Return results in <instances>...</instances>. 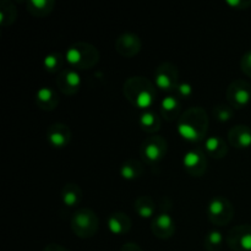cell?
Listing matches in <instances>:
<instances>
[{"instance_id":"5b68a950","label":"cell","mask_w":251,"mask_h":251,"mask_svg":"<svg viewBox=\"0 0 251 251\" xmlns=\"http://www.w3.org/2000/svg\"><path fill=\"white\" fill-rule=\"evenodd\" d=\"M167 152L168 142L161 135H151L150 137H146L139 147V154L142 162L150 166L159 163L166 157Z\"/></svg>"},{"instance_id":"d6986e66","label":"cell","mask_w":251,"mask_h":251,"mask_svg":"<svg viewBox=\"0 0 251 251\" xmlns=\"http://www.w3.org/2000/svg\"><path fill=\"white\" fill-rule=\"evenodd\" d=\"M139 125L142 131L147 132V134L156 135V132L159 131L162 125L161 113H157L152 108L144 110L139 118Z\"/></svg>"},{"instance_id":"cb8c5ba5","label":"cell","mask_w":251,"mask_h":251,"mask_svg":"<svg viewBox=\"0 0 251 251\" xmlns=\"http://www.w3.org/2000/svg\"><path fill=\"white\" fill-rule=\"evenodd\" d=\"M55 7L54 0H27L26 9L36 17H46L51 14Z\"/></svg>"},{"instance_id":"83f0119b","label":"cell","mask_w":251,"mask_h":251,"mask_svg":"<svg viewBox=\"0 0 251 251\" xmlns=\"http://www.w3.org/2000/svg\"><path fill=\"white\" fill-rule=\"evenodd\" d=\"M234 108L230 107L229 104L226 103H220V104L215 105L212 110V115L217 122L220 123H227L234 117Z\"/></svg>"},{"instance_id":"8fae6325","label":"cell","mask_w":251,"mask_h":251,"mask_svg":"<svg viewBox=\"0 0 251 251\" xmlns=\"http://www.w3.org/2000/svg\"><path fill=\"white\" fill-rule=\"evenodd\" d=\"M141 38L132 32H124L115 39V50L124 58H134L141 51Z\"/></svg>"},{"instance_id":"30bf717a","label":"cell","mask_w":251,"mask_h":251,"mask_svg":"<svg viewBox=\"0 0 251 251\" xmlns=\"http://www.w3.org/2000/svg\"><path fill=\"white\" fill-rule=\"evenodd\" d=\"M226 244L233 251H251V226L233 227L226 235Z\"/></svg>"},{"instance_id":"52a82bcc","label":"cell","mask_w":251,"mask_h":251,"mask_svg":"<svg viewBox=\"0 0 251 251\" xmlns=\"http://www.w3.org/2000/svg\"><path fill=\"white\" fill-rule=\"evenodd\" d=\"M154 83L156 87L163 92H174L180 83L178 68L169 61L159 64L154 73Z\"/></svg>"},{"instance_id":"ba28073f","label":"cell","mask_w":251,"mask_h":251,"mask_svg":"<svg viewBox=\"0 0 251 251\" xmlns=\"http://www.w3.org/2000/svg\"><path fill=\"white\" fill-rule=\"evenodd\" d=\"M227 103L234 109L247 107L251 100V85L245 80H234L226 91Z\"/></svg>"},{"instance_id":"9c48e42d","label":"cell","mask_w":251,"mask_h":251,"mask_svg":"<svg viewBox=\"0 0 251 251\" xmlns=\"http://www.w3.org/2000/svg\"><path fill=\"white\" fill-rule=\"evenodd\" d=\"M183 166L191 176H196V178L202 176L208 167V159L205 150L194 147L186 151L183 157Z\"/></svg>"},{"instance_id":"44dd1931","label":"cell","mask_w":251,"mask_h":251,"mask_svg":"<svg viewBox=\"0 0 251 251\" xmlns=\"http://www.w3.org/2000/svg\"><path fill=\"white\" fill-rule=\"evenodd\" d=\"M61 201L66 207H76L83 199L82 189L78 184L68 183L63 186L60 193Z\"/></svg>"},{"instance_id":"5bb4252c","label":"cell","mask_w":251,"mask_h":251,"mask_svg":"<svg viewBox=\"0 0 251 251\" xmlns=\"http://www.w3.org/2000/svg\"><path fill=\"white\" fill-rule=\"evenodd\" d=\"M176 221L173 220V217L169 213L161 212L159 215L154 216L152 218L151 230L154 237L158 238V239H171L174 233H176Z\"/></svg>"},{"instance_id":"4dcf8cb0","label":"cell","mask_w":251,"mask_h":251,"mask_svg":"<svg viewBox=\"0 0 251 251\" xmlns=\"http://www.w3.org/2000/svg\"><path fill=\"white\" fill-rule=\"evenodd\" d=\"M226 2L237 10H245L251 6V0H227Z\"/></svg>"},{"instance_id":"7402d4cb","label":"cell","mask_w":251,"mask_h":251,"mask_svg":"<svg viewBox=\"0 0 251 251\" xmlns=\"http://www.w3.org/2000/svg\"><path fill=\"white\" fill-rule=\"evenodd\" d=\"M134 208L135 212H136L140 217L147 220V218L153 217L158 207H157L156 201L152 199V196L141 195L135 200Z\"/></svg>"},{"instance_id":"277c9868","label":"cell","mask_w":251,"mask_h":251,"mask_svg":"<svg viewBox=\"0 0 251 251\" xmlns=\"http://www.w3.org/2000/svg\"><path fill=\"white\" fill-rule=\"evenodd\" d=\"M70 228L74 234L81 239L95 237L100 228L97 213L88 207L78 208L71 216Z\"/></svg>"},{"instance_id":"ac0fdd59","label":"cell","mask_w":251,"mask_h":251,"mask_svg":"<svg viewBox=\"0 0 251 251\" xmlns=\"http://www.w3.org/2000/svg\"><path fill=\"white\" fill-rule=\"evenodd\" d=\"M59 96L56 91L51 87H41L36 93V104L39 109L51 112L59 104Z\"/></svg>"},{"instance_id":"2e32d148","label":"cell","mask_w":251,"mask_h":251,"mask_svg":"<svg viewBox=\"0 0 251 251\" xmlns=\"http://www.w3.org/2000/svg\"><path fill=\"white\" fill-rule=\"evenodd\" d=\"M228 141L235 149H249L251 146V127L245 124H237L228 131Z\"/></svg>"},{"instance_id":"4316f807","label":"cell","mask_w":251,"mask_h":251,"mask_svg":"<svg viewBox=\"0 0 251 251\" xmlns=\"http://www.w3.org/2000/svg\"><path fill=\"white\" fill-rule=\"evenodd\" d=\"M226 242V238L223 237L222 232L218 229H212L205 235L203 239V247L207 251H220L222 249L223 243Z\"/></svg>"},{"instance_id":"8992f818","label":"cell","mask_w":251,"mask_h":251,"mask_svg":"<svg viewBox=\"0 0 251 251\" xmlns=\"http://www.w3.org/2000/svg\"><path fill=\"white\" fill-rule=\"evenodd\" d=\"M234 206L226 196H213L207 205V218L217 227L227 226L234 217Z\"/></svg>"},{"instance_id":"e0dca14e","label":"cell","mask_w":251,"mask_h":251,"mask_svg":"<svg viewBox=\"0 0 251 251\" xmlns=\"http://www.w3.org/2000/svg\"><path fill=\"white\" fill-rule=\"evenodd\" d=\"M159 113L168 122H178L181 117V100L176 95H168L159 103Z\"/></svg>"},{"instance_id":"ffe728a7","label":"cell","mask_w":251,"mask_h":251,"mask_svg":"<svg viewBox=\"0 0 251 251\" xmlns=\"http://www.w3.org/2000/svg\"><path fill=\"white\" fill-rule=\"evenodd\" d=\"M203 147H205L206 154L208 157H212V158L216 159L225 158L228 154V151H229L227 141L222 136H218V135L207 137L205 140Z\"/></svg>"},{"instance_id":"836d02e7","label":"cell","mask_w":251,"mask_h":251,"mask_svg":"<svg viewBox=\"0 0 251 251\" xmlns=\"http://www.w3.org/2000/svg\"><path fill=\"white\" fill-rule=\"evenodd\" d=\"M42 251H71V250H69L68 248L63 247V245L56 244V243H50V244L46 245Z\"/></svg>"},{"instance_id":"f1b7e54d","label":"cell","mask_w":251,"mask_h":251,"mask_svg":"<svg viewBox=\"0 0 251 251\" xmlns=\"http://www.w3.org/2000/svg\"><path fill=\"white\" fill-rule=\"evenodd\" d=\"M176 97L179 100H188L193 96V86L190 85L189 82H185V81H180V83L178 85L176 90L174 91Z\"/></svg>"},{"instance_id":"d6a6232c","label":"cell","mask_w":251,"mask_h":251,"mask_svg":"<svg viewBox=\"0 0 251 251\" xmlns=\"http://www.w3.org/2000/svg\"><path fill=\"white\" fill-rule=\"evenodd\" d=\"M119 251H142V249L137 243L127 242L122 245V248H120Z\"/></svg>"},{"instance_id":"9a60e30c","label":"cell","mask_w":251,"mask_h":251,"mask_svg":"<svg viewBox=\"0 0 251 251\" xmlns=\"http://www.w3.org/2000/svg\"><path fill=\"white\" fill-rule=\"evenodd\" d=\"M107 227L112 234L124 235L131 230L132 221L125 212L115 211V212L110 213L108 217Z\"/></svg>"},{"instance_id":"4fadbf2b","label":"cell","mask_w":251,"mask_h":251,"mask_svg":"<svg viewBox=\"0 0 251 251\" xmlns=\"http://www.w3.org/2000/svg\"><path fill=\"white\" fill-rule=\"evenodd\" d=\"M47 141L54 149H64L71 141V129L65 123L56 122L47 129Z\"/></svg>"},{"instance_id":"603a6c76","label":"cell","mask_w":251,"mask_h":251,"mask_svg":"<svg viewBox=\"0 0 251 251\" xmlns=\"http://www.w3.org/2000/svg\"><path fill=\"white\" fill-rule=\"evenodd\" d=\"M119 173L125 180L139 179L144 173V163L137 158H127L120 166Z\"/></svg>"},{"instance_id":"7a4b0ae2","label":"cell","mask_w":251,"mask_h":251,"mask_svg":"<svg viewBox=\"0 0 251 251\" xmlns=\"http://www.w3.org/2000/svg\"><path fill=\"white\" fill-rule=\"evenodd\" d=\"M210 125V118L202 107H190L178 120L179 135L190 142H200L206 137Z\"/></svg>"},{"instance_id":"6da1fadb","label":"cell","mask_w":251,"mask_h":251,"mask_svg":"<svg viewBox=\"0 0 251 251\" xmlns=\"http://www.w3.org/2000/svg\"><path fill=\"white\" fill-rule=\"evenodd\" d=\"M125 98L135 108L144 110L151 109L157 100V87L145 76L135 75L126 78L123 86Z\"/></svg>"},{"instance_id":"f546056e","label":"cell","mask_w":251,"mask_h":251,"mask_svg":"<svg viewBox=\"0 0 251 251\" xmlns=\"http://www.w3.org/2000/svg\"><path fill=\"white\" fill-rule=\"evenodd\" d=\"M240 68L245 75L251 77V50L243 55L242 61H240Z\"/></svg>"},{"instance_id":"1f68e13d","label":"cell","mask_w":251,"mask_h":251,"mask_svg":"<svg viewBox=\"0 0 251 251\" xmlns=\"http://www.w3.org/2000/svg\"><path fill=\"white\" fill-rule=\"evenodd\" d=\"M172 206H173V203H172V200L168 196H162L158 200V202H157V207H158L162 212L166 213H168V211L171 210Z\"/></svg>"},{"instance_id":"d4e9b609","label":"cell","mask_w":251,"mask_h":251,"mask_svg":"<svg viewBox=\"0 0 251 251\" xmlns=\"http://www.w3.org/2000/svg\"><path fill=\"white\" fill-rule=\"evenodd\" d=\"M17 19V9L11 0L0 1V25L2 27L10 26Z\"/></svg>"},{"instance_id":"3957f363","label":"cell","mask_w":251,"mask_h":251,"mask_svg":"<svg viewBox=\"0 0 251 251\" xmlns=\"http://www.w3.org/2000/svg\"><path fill=\"white\" fill-rule=\"evenodd\" d=\"M100 58L97 47L88 42L78 41L69 46L66 49L65 59L70 68L75 70H87L95 68Z\"/></svg>"},{"instance_id":"7c38bea8","label":"cell","mask_w":251,"mask_h":251,"mask_svg":"<svg viewBox=\"0 0 251 251\" xmlns=\"http://www.w3.org/2000/svg\"><path fill=\"white\" fill-rule=\"evenodd\" d=\"M56 87L66 96L76 95L81 87V76L78 71L73 68L63 69L56 76Z\"/></svg>"},{"instance_id":"484cf974","label":"cell","mask_w":251,"mask_h":251,"mask_svg":"<svg viewBox=\"0 0 251 251\" xmlns=\"http://www.w3.org/2000/svg\"><path fill=\"white\" fill-rule=\"evenodd\" d=\"M65 60V54L60 53V51H51L44 58L43 66L48 73L59 74L63 70V65Z\"/></svg>"}]
</instances>
